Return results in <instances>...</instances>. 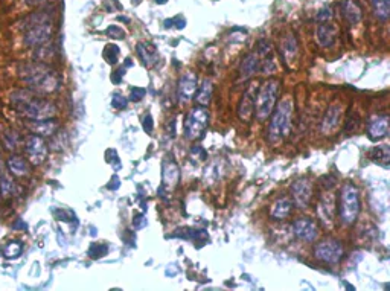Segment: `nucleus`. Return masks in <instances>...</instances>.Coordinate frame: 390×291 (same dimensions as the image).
<instances>
[{"label":"nucleus","instance_id":"nucleus-41","mask_svg":"<svg viewBox=\"0 0 390 291\" xmlns=\"http://www.w3.org/2000/svg\"><path fill=\"white\" fill-rule=\"evenodd\" d=\"M270 49H271V44L268 43V41H265V40H261L259 43H258V52L259 54H268L270 52Z\"/></svg>","mask_w":390,"mask_h":291},{"label":"nucleus","instance_id":"nucleus-46","mask_svg":"<svg viewBox=\"0 0 390 291\" xmlns=\"http://www.w3.org/2000/svg\"><path fill=\"white\" fill-rule=\"evenodd\" d=\"M154 2H156V3H158V5H163V3H166V2H168V0H154Z\"/></svg>","mask_w":390,"mask_h":291},{"label":"nucleus","instance_id":"nucleus-16","mask_svg":"<svg viewBox=\"0 0 390 291\" xmlns=\"http://www.w3.org/2000/svg\"><path fill=\"white\" fill-rule=\"evenodd\" d=\"M368 131H369V138L372 141H381L387 136L389 133V116L387 115H378L374 116L369 121L368 125Z\"/></svg>","mask_w":390,"mask_h":291},{"label":"nucleus","instance_id":"nucleus-9","mask_svg":"<svg viewBox=\"0 0 390 291\" xmlns=\"http://www.w3.org/2000/svg\"><path fill=\"white\" fill-rule=\"evenodd\" d=\"M256 92H258V85L256 84H250L247 87V90L244 92L239 105H238V116L241 121L248 122L251 118H253L255 113V98H256Z\"/></svg>","mask_w":390,"mask_h":291},{"label":"nucleus","instance_id":"nucleus-35","mask_svg":"<svg viewBox=\"0 0 390 291\" xmlns=\"http://www.w3.org/2000/svg\"><path fill=\"white\" fill-rule=\"evenodd\" d=\"M107 35H110L111 38H116V40H122L125 37V32L122 31V28L116 26V25H113L110 28H107Z\"/></svg>","mask_w":390,"mask_h":291},{"label":"nucleus","instance_id":"nucleus-27","mask_svg":"<svg viewBox=\"0 0 390 291\" xmlns=\"http://www.w3.org/2000/svg\"><path fill=\"white\" fill-rule=\"evenodd\" d=\"M281 49H282V54L287 58V61H291L296 57V54H297V41H296L294 35H287L284 38Z\"/></svg>","mask_w":390,"mask_h":291},{"label":"nucleus","instance_id":"nucleus-37","mask_svg":"<svg viewBox=\"0 0 390 291\" xmlns=\"http://www.w3.org/2000/svg\"><path fill=\"white\" fill-rule=\"evenodd\" d=\"M12 182L9 180V178H2V182H0V191H2V194L5 195V197H8L11 192H12Z\"/></svg>","mask_w":390,"mask_h":291},{"label":"nucleus","instance_id":"nucleus-10","mask_svg":"<svg viewBox=\"0 0 390 291\" xmlns=\"http://www.w3.org/2000/svg\"><path fill=\"white\" fill-rule=\"evenodd\" d=\"M178 180H180V168L172 157L166 155L162 163V188L166 191H172L178 185Z\"/></svg>","mask_w":390,"mask_h":291},{"label":"nucleus","instance_id":"nucleus-25","mask_svg":"<svg viewBox=\"0 0 390 291\" xmlns=\"http://www.w3.org/2000/svg\"><path fill=\"white\" fill-rule=\"evenodd\" d=\"M369 157L377 162L378 165L387 168L389 166V162H390V149L387 145H381V146H375L371 154H369Z\"/></svg>","mask_w":390,"mask_h":291},{"label":"nucleus","instance_id":"nucleus-20","mask_svg":"<svg viewBox=\"0 0 390 291\" xmlns=\"http://www.w3.org/2000/svg\"><path fill=\"white\" fill-rule=\"evenodd\" d=\"M29 128L35 134H40V136H52V134L57 131L58 125L52 119H37V121L29 124Z\"/></svg>","mask_w":390,"mask_h":291},{"label":"nucleus","instance_id":"nucleus-23","mask_svg":"<svg viewBox=\"0 0 390 291\" xmlns=\"http://www.w3.org/2000/svg\"><path fill=\"white\" fill-rule=\"evenodd\" d=\"M291 208H293V201L290 198H281L271 206L270 215L273 218H276V219H284V218H287L290 215Z\"/></svg>","mask_w":390,"mask_h":291},{"label":"nucleus","instance_id":"nucleus-24","mask_svg":"<svg viewBox=\"0 0 390 291\" xmlns=\"http://www.w3.org/2000/svg\"><path fill=\"white\" fill-rule=\"evenodd\" d=\"M212 92H214V87H212V82L206 79L200 88H197V96H195V101L198 105L201 107H206L209 105L211 102V98H212Z\"/></svg>","mask_w":390,"mask_h":291},{"label":"nucleus","instance_id":"nucleus-5","mask_svg":"<svg viewBox=\"0 0 390 291\" xmlns=\"http://www.w3.org/2000/svg\"><path fill=\"white\" fill-rule=\"evenodd\" d=\"M360 214V192L352 183H345L340 192V218L345 224H354Z\"/></svg>","mask_w":390,"mask_h":291},{"label":"nucleus","instance_id":"nucleus-44","mask_svg":"<svg viewBox=\"0 0 390 291\" xmlns=\"http://www.w3.org/2000/svg\"><path fill=\"white\" fill-rule=\"evenodd\" d=\"M118 188H119V178L114 175V177L111 178L110 185H108V189H113V191H114V189H118Z\"/></svg>","mask_w":390,"mask_h":291},{"label":"nucleus","instance_id":"nucleus-29","mask_svg":"<svg viewBox=\"0 0 390 291\" xmlns=\"http://www.w3.org/2000/svg\"><path fill=\"white\" fill-rule=\"evenodd\" d=\"M108 253V247L105 244H98V242H93L90 245L88 249V256L93 258V259H99V258H104L105 255Z\"/></svg>","mask_w":390,"mask_h":291},{"label":"nucleus","instance_id":"nucleus-31","mask_svg":"<svg viewBox=\"0 0 390 291\" xmlns=\"http://www.w3.org/2000/svg\"><path fill=\"white\" fill-rule=\"evenodd\" d=\"M5 256L6 258H17L20 253H21V244L20 242H9L6 247H5Z\"/></svg>","mask_w":390,"mask_h":291},{"label":"nucleus","instance_id":"nucleus-4","mask_svg":"<svg viewBox=\"0 0 390 291\" xmlns=\"http://www.w3.org/2000/svg\"><path fill=\"white\" fill-rule=\"evenodd\" d=\"M25 81L38 92H54L60 85L58 76L43 64H32L25 67Z\"/></svg>","mask_w":390,"mask_h":291},{"label":"nucleus","instance_id":"nucleus-28","mask_svg":"<svg viewBox=\"0 0 390 291\" xmlns=\"http://www.w3.org/2000/svg\"><path fill=\"white\" fill-rule=\"evenodd\" d=\"M375 15L380 20H387L390 15V0H372Z\"/></svg>","mask_w":390,"mask_h":291},{"label":"nucleus","instance_id":"nucleus-18","mask_svg":"<svg viewBox=\"0 0 390 291\" xmlns=\"http://www.w3.org/2000/svg\"><path fill=\"white\" fill-rule=\"evenodd\" d=\"M259 71V58L258 54H248L244 57L241 67H239V75L242 79L250 78L251 75H255Z\"/></svg>","mask_w":390,"mask_h":291},{"label":"nucleus","instance_id":"nucleus-7","mask_svg":"<svg viewBox=\"0 0 390 291\" xmlns=\"http://www.w3.org/2000/svg\"><path fill=\"white\" fill-rule=\"evenodd\" d=\"M317 259L323 261L326 264H337L343 256V245L335 239H326L323 242L317 244L314 250Z\"/></svg>","mask_w":390,"mask_h":291},{"label":"nucleus","instance_id":"nucleus-1","mask_svg":"<svg viewBox=\"0 0 390 291\" xmlns=\"http://www.w3.org/2000/svg\"><path fill=\"white\" fill-rule=\"evenodd\" d=\"M11 101L18 113L25 115L26 118L34 121L52 119L57 113V107L52 102L40 99L31 92H25V90L15 92L11 96Z\"/></svg>","mask_w":390,"mask_h":291},{"label":"nucleus","instance_id":"nucleus-15","mask_svg":"<svg viewBox=\"0 0 390 291\" xmlns=\"http://www.w3.org/2000/svg\"><path fill=\"white\" fill-rule=\"evenodd\" d=\"M197 76L192 72H188L178 81V99L180 102H189L197 92Z\"/></svg>","mask_w":390,"mask_h":291},{"label":"nucleus","instance_id":"nucleus-43","mask_svg":"<svg viewBox=\"0 0 390 291\" xmlns=\"http://www.w3.org/2000/svg\"><path fill=\"white\" fill-rule=\"evenodd\" d=\"M259 69H261L264 73L273 72V71H274V63H273L271 60H270V61H268V60H265V61H264V64H262V67H259Z\"/></svg>","mask_w":390,"mask_h":291},{"label":"nucleus","instance_id":"nucleus-13","mask_svg":"<svg viewBox=\"0 0 390 291\" xmlns=\"http://www.w3.org/2000/svg\"><path fill=\"white\" fill-rule=\"evenodd\" d=\"M317 215L325 226H332V221L335 217V198L332 194L322 195L317 206Z\"/></svg>","mask_w":390,"mask_h":291},{"label":"nucleus","instance_id":"nucleus-32","mask_svg":"<svg viewBox=\"0 0 390 291\" xmlns=\"http://www.w3.org/2000/svg\"><path fill=\"white\" fill-rule=\"evenodd\" d=\"M177 28V29H183L186 26V20L183 18V15H177L171 20H166L165 21V28Z\"/></svg>","mask_w":390,"mask_h":291},{"label":"nucleus","instance_id":"nucleus-34","mask_svg":"<svg viewBox=\"0 0 390 291\" xmlns=\"http://www.w3.org/2000/svg\"><path fill=\"white\" fill-rule=\"evenodd\" d=\"M133 226H134V229H137V230H141V229L147 227V226H148L147 217H145L144 214H137V215H134V218H133Z\"/></svg>","mask_w":390,"mask_h":291},{"label":"nucleus","instance_id":"nucleus-26","mask_svg":"<svg viewBox=\"0 0 390 291\" xmlns=\"http://www.w3.org/2000/svg\"><path fill=\"white\" fill-rule=\"evenodd\" d=\"M8 168L14 175H26L29 172L28 163L25 162V159L18 157V155H14V157L8 159Z\"/></svg>","mask_w":390,"mask_h":291},{"label":"nucleus","instance_id":"nucleus-38","mask_svg":"<svg viewBox=\"0 0 390 291\" xmlns=\"http://www.w3.org/2000/svg\"><path fill=\"white\" fill-rule=\"evenodd\" d=\"M331 18H332V11H331V8H323L322 11L317 14V20L320 21V23H326V21H329Z\"/></svg>","mask_w":390,"mask_h":291},{"label":"nucleus","instance_id":"nucleus-30","mask_svg":"<svg viewBox=\"0 0 390 291\" xmlns=\"http://www.w3.org/2000/svg\"><path fill=\"white\" fill-rule=\"evenodd\" d=\"M104 58L107 60L108 64H114L118 63V58H119V48L116 44H108L104 49Z\"/></svg>","mask_w":390,"mask_h":291},{"label":"nucleus","instance_id":"nucleus-8","mask_svg":"<svg viewBox=\"0 0 390 291\" xmlns=\"http://www.w3.org/2000/svg\"><path fill=\"white\" fill-rule=\"evenodd\" d=\"M51 34H52V21L49 20L41 21V23L34 25L28 29V32L25 34V44L26 46H40V44L49 40Z\"/></svg>","mask_w":390,"mask_h":291},{"label":"nucleus","instance_id":"nucleus-6","mask_svg":"<svg viewBox=\"0 0 390 291\" xmlns=\"http://www.w3.org/2000/svg\"><path fill=\"white\" fill-rule=\"evenodd\" d=\"M208 124H209V113L208 110L204 107L198 105L195 108H192L186 119H185V133H186V138L191 139V141H197V139H201L203 134L208 128Z\"/></svg>","mask_w":390,"mask_h":291},{"label":"nucleus","instance_id":"nucleus-36","mask_svg":"<svg viewBox=\"0 0 390 291\" xmlns=\"http://www.w3.org/2000/svg\"><path fill=\"white\" fill-rule=\"evenodd\" d=\"M145 93H147V90H145L144 87H134V88H131L130 99L134 101V102H139V101L145 96Z\"/></svg>","mask_w":390,"mask_h":291},{"label":"nucleus","instance_id":"nucleus-11","mask_svg":"<svg viewBox=\"0 0 390 291\" xmlns=\"http://www.w3.org/2000/svg\"><path fill=\"white\" fill-rule=\"evenodd\" d=\"M291 194H293V200L297 205V208L305 209V208H308L311 197H312V185L310 183L308 178H301V180L293 183Z\"/></svg>","mask_w":390,"mask_h":291},{"label":"nucleus","instance_id":"nucleus-3","mask_svg":"<svg viewBox=\"0 0 390 291\" xmlns=\"http://www.w3.org/2000/svg\"><path fill=\"white\" fill-rule=\"evenodd\" d=\"M279 85H281L279 79L271 78L265 81L261 87H258L256 98H255V113L259 121H265L268 119V116H271L274 107H276Z\"/></svg>","mask_w":390,"mask_h":291},{"label":"nucleus","instance_id":"nucleus-17","mask_svg":"<svg viewBox=\"0 0 390 291\" xmlns=\"http://www.w3.org/2000/svg\"><path fill=\"white\" fill-rule=\"evenodd\" d=\"M340 115H341L340 107L338 105H331L328 108V111H326L323 121H322V131L326 133V134L332 133L338 127V124H340Z\"/></svg>","mask_w":390,"mask_h":291},{"label":"nucleus","instance_id":"nucleus-22","mask_svg":"<svg viewBox=\"0 0 390 291\" xmlns=\"http://www.w3.org/2000/svg\"><path fill=\"white\" fill-rule=\"evenodd\" d=\"M137 55L141 57L142 63L145 66H154L158 61V55L156 52V49L148 43H139L137 44Z\"/></svg>","mask_w":390,"mask_h":291},{"label":"nucleus","instance_id":"nucleus-19","mask_svg":"<svg viewBox=\"0 0 390 291\" xmlns=\"http://www.w3.org/2000/svg\"><path fill=\"white\" fill-rule=\"evenodd\" d=\"M315 38H317V43L320 44V46H323V48L332 46L334 41H335V28L331 26V25H326V23L318 25Z\"/></svg>","mask_w":390,"mask_h":291},{"label":"nucleus","instance_id":"nucleus-14","mask_svg":"<svg viewBox=\"0 0 390 291\" xmlns=\"http://www.w3.org/2000/svg\"><path fill=\"white\" fill-rule=\"evenodd\" d=\"M26 152H28L29 159H31V162L34 165H40L46 159V154H48V146H46V142L43 141V138L34 134V136H31L28 139Z\"/></svg>","mask_w":390,"mask_h":291},{"label":"nucleus","instance_id":"nucleus-33","mask_svg":"<svg viewBox=\"0 0 390 291\" xmlns=\"http://www.w3.org/2000/svg\"><path fill=\"white\" fill-rule=\"evenodd\" d=\"M127 105H128V99L125 96H122L121 93H114L113 95V98H111V107L113 108L121 110V108H125Z\"/></svg>","mask_w":390,"mask_h":291},{"label":"nucleus","instance_id":"nucleus-12","mask_svg":"<svg viewBox=\"0 0 390 291\" xmlns=\"http://www.w3.org/2000/svg\"><path fill=\"white\" fill-rule=\"evenodd\" d=\"M293 232L294 235L302 239V241H307V242H311L317 238L318 235V229H317V224L310 219V218H299L293 222Z\"/></svg>","mask_w":390,"mask_h":291},{"label":"nucleus","instance_id":"nucleus-40","mask_svg":"<svg viewBox=\"0 0 390 291\" xmlns=\"http://www.w3.org/2000/svg\"><path fill=\"white\" fill-rule=\"evenodd\" d=\"M124 75H125V67H121V69H118L116 72H113V75H111V81H113L114 84H119V82L122 81Z\"/></svg>","mask_w":390,"mask_h":291},{"label":"nucleus","instance_id":"nucleus-39","mask_svg":"<svg viewBox=\"0 0 390 291\" xmlns=\"http://www.w3.org/2000/svg\"><path fill=\"white\" fill-rule=\"evenodd\" d=\"M107 154H108V155H111V159L108 157V159H107V162H108V163H111V165L114 166V169H119V168H121V162H119V157H118V152L114 151V149H108V151H107Z\"/></svg>","mask_w":390,"mask_h":291},{"label":"nucleus","instance_id":"nucleus-21","mask_svg":"<svg viewBox=\"0 0 390 291\" xmlns=\"http://www.w3.org/2000/svg\"><path fill=\"white\" fill-rule=\"evenodd\" d=\"M341 9H343V15H345V18L349 21L351 25L360 23V20H361V8L358 6L357 2H354V0H345L343 5H341Z\"/></svg>","mask_w":390,"mask_h":291},{"label":"nucleus","instance_id":"nucleus-42","mask_svg":"<svg viewBox=\"0 0 390 291\" xmlns=\"http://www.w3.org/2000/svg\"><path fill=\"white\" fill-rule=\"evenodd\" d=\"M153 128H154L153 118H151V115H147V116L144 118V130H145L147 133H151V131H153Z\"/></svg>","mask_w":390,"mask_h":291},{"label":"nucleus","instance_id":"nucleus-45","mask_svg":"<svg viewBox=\"0 0 390 291\" xmlns=\"http://www.w3.org/2000/svg\"><path fill=\"white\" fill-rule=\"evenodd\" d=\"M43 0H28V5H35V3H40Z\"/></svg>","mask_w":390,"mask_h":291},{"label":"nucleus","instance_id":"nucleus-2","mask_svg":"<svg viewBox=\"0 0 390 291\" xmlns=\"http://www.w3.org/2000/svg\"><path fill=\"white\" fill-rule=\"evenodd\" d=\"M271 113V122L268 127V139L271 144L282 142L291 131V115H293V102L290 99L282 101L276 110Z\"/></svg>","mask_w":390,"mask_h":291}]
</instances>
